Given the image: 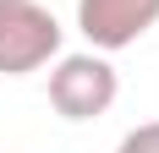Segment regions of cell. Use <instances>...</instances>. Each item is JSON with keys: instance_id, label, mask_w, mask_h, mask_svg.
Here are the masks:
<instances>
[{"instance_id": "cell-2", "label": "cell", "mask_w": 159, "mask_h": 153, "mask_svg": "<svg viewBox=\"0 0 159 153\" xmlns=\"http://www.w3.org/2000/svg\"><path fill=\"white\" fill-rule=\"evenodd\" d=\"M61 22L39 0H0V76L44 71L61 55Z\"/></svg>"}, {"instance_id": "cell-4", "label": "cell", "mask_w": 159, "mask_h": 153, "mask_svg": "<svg viewBox=\"0 0 159 153\" xmlns=\"http://www.w3.org/2000/svg\"><path fill=\"white\" fill-rule=\"evenodd\" d=\"M115 153H159V120H148V126H137V131H126Z\"/></svg>"}, {"instance_id": "cell-3", "label": "cell", "mask_w": 159, "mask_h": 153, "mask_svg": "<svg viewBox=\"0 0 159 153\" xmlns=\"http://www.w3.org/2000/svg\"><path fill=\"white\" fill-rule=\"evenodd\" d=\"M154 22H159V0H77V33L99 55L137 44Z\"/></svg>"}, {"instance_id": "cell-1", "label": "cell", "mask_w": 159, "mask_h": 153, "mask_svg": "<svg viewBox=\"0 0 159 153\" xmlns=\"http://www.w3.org/2000/svg\"><path fill=\"white\" fill-rule=\"evenodd\" d=\"M115 98H121V71L110 66V55L82 49L49 60V104L61 120H99Z\"/></svg>"}]
</instances>
